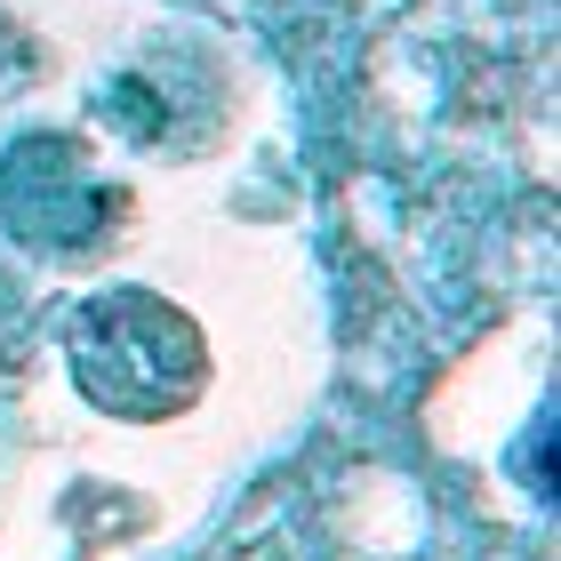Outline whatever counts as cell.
<instances>
[{"instance_id":"1","label":"cell","mask_w":561,"mask_h":561,"mask_svg":"<svg viewBox=\"0 0 561 561\" xmlns=\"http://www.w3.org/2000/svg\"><path fill=\"white\" fill-rule=\"evenodd\" d=\"M72 377L81 393L96 401L105 417H129V425H152V417H176L193 410L201 386H209V345L201 329L176 313L169 297L152 289H105L72 313Z\"/></svg>"}]
</instances>
